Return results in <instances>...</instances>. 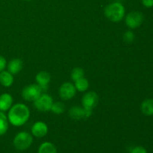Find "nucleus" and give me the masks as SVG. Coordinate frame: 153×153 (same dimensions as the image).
<instances>
[{"instance_id":"393cba45","label":"nucleus","mask_w":153,"mask_h":153,"mask_svg":"<svg viewBox=\"0 0 153 153\" xmlns=\"http://www.w3.org/2000/svg\"><path fill=\"white\" fill-rule=\"evenodd\" d=\"M25 1H31V0H25Z\"/></svg>"},{"instance_id":"4be33fe9","label":"nucleus","mask_w":153,"mask_h":153,"mask_svg":"<svg viewBox=\"0 0 153 153\" xmlns=\"http://www.w3.org/2000/svg\"><path fill=\"white\" fill-rule=\"evenodd\" d=\"M130 153H147V151L143 146H135L131 150Z\"/></svg>"},{"instance_id":"5701e85b","label":"nucleus","mask_w":153,"mask_h":153,"mask_svg":"<svg viewBox=\"0 0 153 153\" xmlns=\"http://www.w3.org/2000/svg\"><path fill=\"white\" fill-rule=\"evenodd\" d=\"M7 66V61L3 56L0 55V72L3 71Z\"/></svg>"},{"instance_id":"423d86ee","label":"nucleus","mask_w":153,"mask_h":153,"mask_svg":"<svg viewBox=\"0 0 153 153\" xmlns=\"http://www.w3.org/2000/svg\"><path fill=\"white\" fill-rule=\"evenodd\" d=\"M143 15L139 11H131L126 17V24L129 28H137L142 25L143 22Z\"/></svg>"},{"instance_id":"0eeeda50","label":"nucleus","mask_w":153,"mask_h":153,"mask_svg":"<svg viewBox=\"0 0 153 153\" xmlns=\"http://www.w3.org/2000/svg\"><path fill=\"white\" fill-rule=\"evenodd\" d=\"M99 102V97L97 93L94 91H90L83 96L82 100V105L86 110L91 111L97 105Z\"/></svg>"},{"instance_id":"39448f33","label":"nucleus","mask_w":153,"mask_h":153,"mask_svg":"<svg viewBox=\"0 0 153 153\" xmlns=\"http://www.w3.org/2000/svg\"><path fill=\"white\" fill-rule=\"evenodd\" d=\"M53 100L48 94H41L35 101H34V105L40 111H51Z\"/></svg>"},{"instance_id":"6e6552de","label":"nucleus","mask_w":153,"mask_h":153,"mask_svg":"<svg viewBox=\"0 0 153 153\" xmlns=\"http://www.w3.org/2000/svg\"><path fill=\"white\" fill-rule=\"evenodd\" d=\"M76 92V87L70 82L64 83L59 89L60 97L64 100H69L73 98Z\"/></svg>"},{"instance_id":"4468645a","label":"nucleus","mask_w":153,"mask_h":153,"mask_svg":"<svg viewBox=\"0 0 153 153\" xmlns=\"http://www.w3.org/2000/svg\"><path fill=\"white\" fill-rule=\"evenodd\" d=\"M13 83V75L8 71H3L0 72V84L2 86L8 88L10 87Z\"/></svg>"},{"instance_id":"2eb2a0df","label":"nucleus","mask_w":153,"mask_h":153,"mask_svg":"<svg viewBox=\"0 0 153 153\" xmlns=\"http://www.w3.org/2000/svg\"><path fill=\"white\" fill-rule=\"evenodd\" d=\"M140 110L146 116H153V99H147L141 103Z\"/></svg>"},{"instance_id":"aec40b11","label":"nucleus","mask_w":153,"mask_h":153,"mask_svg":"<svg viewBox=\"0 0 153 153\" xmlns=\"http://www.w3.org/2000/svg\"><path fill=\"white\" fill-rule=\"evenodd\" d=\"M84 75H85V72L82 68L80 67H76L73 70L71 73V77L74 82L79 80V79H82L84 77Z\"/></svg>"},{"instance_id":"f257e3e1","label":"nucleus","mask_w":153,"mask_h":153,"mask_svg":"<svg viewBox=\"0 0 153 153\" xmlns=\"http://www.w3.org/2000/svg\"><path fill=\"white\" fill-rule=\"evenodd\" d=\"M30 117V111L25 105L18 103L11 106L9 109L7 119L8 122L14 126H21L28 121Z\"/></svg>"},{"instance_id":"f3484780","label":"nucleus","mask_w":153,"mask_h":153,"mask_svg":"<svg viewBox=\"0 0 153 153\" xmlns=\"http://www.w3.org/2000/svg\"><path fill=\"white\" fill-rule=\"evenodd\" d=\"M8 129V119L5 114L0 111V136L7 132Z\"/></svg>"},{"instance_id":"b1692460","label":"nucleus","mask_w":153,"mask_h":153,"mask_svg":"<svg viewBox=\"0 0 153 153\" xmlns=\"http://www.w3.org/2000/svg\"><path fill=\"white\" fill-rule=\"evenodd\" d=\"M142 4L146 7H153V0H141Z\"/></svg>"},{"instance_id":"9b49d317","label":"nucleus","mask_w":153,"mask_h":153,"mask_svg":"<svg viewBox=\"0 0 153 153\" xmlns=\"http://www.w3.org/2000/svg\"><path fill=\"white\" fill-rule=\"evenodd\" d=\"M50 80V74L46 71H40L36 76V82H37V85L40 87L42 91L47 90Z\"/></svg>"},{"instance_id":"dca6fc26","label":"nucleus","mask_w":153,"mask_h":153,"mask_svg":"<svg viewBox=\"0 0 153 153\" xmlns=\"http://www.w3.org/2000/svg\"><path fill=\"white\" fill-rule=\"evenodd\" d=\"M37 153H57V149L53 143L44 142L40 145Z\"/></svg>"},{"instance_id":"9d476101","label":"nucleus","mask_w":153,"mask_h":153,"mask_svg":"<svg viewBox=\"0 0 153 153\" xmlns=\"http://www.w3.org/2000/svg\"><path fill=\"white\" fill-rule=\"evenodd\" d=\"M31 133L36 137H43L48 133V126L45 123L39 121L31 127Z\"/></svg>"},{"instance_id":"ddd939ff","label":"nucleus","mask_w":153,"mask_h":153,"mask_svg":"<svg viewBox=\"0 0 153 153\" xmlns=\"http://www.w3.org/2000/svg\"><path fill=\"white\" fill-rule=\"evenodd\" d=\"M22 66H23V63H22V60L19 58H14L9 61V63L7 64V71L11 73L12 75L17 74L22 69Z\"/></svg>"},{"instance_id":"6ab92c4d","label":"nucleus","mask_w":153,"mask_h":153,"mask_svg":"<svg viewBox=\"0 0 153 153\" xmlns=\"http://www.w3.org/2000/svg\"><path fill=\"white\" fill-rule=\"evenodd\" d=\"M64 110H65V105L64 103L61 102H53L52 108H51V111L56 114H61L64 111Z\"/></svg>"},{"instance_id":"1a4fd4ad","label":"nucleus","mask_w":153,"mask_h":153,"mask_svg":"<svg viewBox=\"0 0 153 153\" xmlns=\"http://www.w3.org/2000/svg\"><path fill=\"white\" fill-rule=\"evenodd\" d=\"M69 114H70V116L73 119L78 120H79L90 117L91 116V114H92V111H91L86 110L84 108H81L79 106H73L70 109Z\"/></svg>"},{"instance_id":"a211bd4d","label":"nucleus","mask_w":153,"mask_h":153,"mask_svg":"<svg viewBox=\"0 0 153 153\" xmlns=\"http://www.w3.org/2000/svg\"><path fill=\"white\" fill-rule=\"evenodd\" d=\"M75 87H76V89L77 91H80V92H83V91H85L88 88L89 82H88V79H85L83 77L75 82Z\"/></svg>"},{"instance_id":"7ed1b4c3","label":"nucleus","mask_w":153,"mask_h":153,"mask_svg":"<svg viewBox=\"0 0 153 153\" xmlns=\"http://www.w3.org/2000/svg\"><path fill=\"white\" fill-rule=\"evenodd\" d=\"M33 142V137L31 134L26 131H21L14 137L13 143L14 147L19 151L28 149L31 146Z\"/></svg>"},{"instance_id":"20e7f679","label":"nucleus","mask_w":153,"mask_h":153,"mask_svg":"<svg viewBox=\"0 0 153 153\" xmlns=\"http://www.w3.org/2000/svg\"><path fill=\"white\" fill-rule=\"evenodd\" d=\"M42 90L38 85H30L22 91V97L26 101L34 102L41 95Z\"/></svg>"},{"instance_id":"412c9836","label":"nucleus","mask_w":153,"mask_h":153,"mask_svg":"<svg viewBox=\"0 0 153 153\" xmlns=\"http://www.w3.org/2000/svg\"><path fill=\"white\" fill-rule=\"evenodd\" d=\"M123 40L126 43H132L134 40V34L132 31H127L126 32L124 33L123 34Z\"/></svg>"},{"instance_id":"f03ea898","label":"nucleus","mask_w":153,"mask_h":153,"mask_svg":"<svg viewBox=\"0 0 153 153\" xmlns=\"http://www.w3.org/2000/svg\"><path fill=\"white\" fill-rule=\"evenodd\" d=\"M125 12V7L121 3L113 2L106 6L104 13L109 20L118 22L123 19Z\"/></svg>"},{"instance_id":"f8f14e48","label":"nucleus","mask_w":153,"mask_h":153,"mask_svg":"<svg viewBox=\"0 0 153 153\" xmlns=\"http://www.w3.org/2000/svg\"><path fill=\"white\" fill-rule=\"evenodd\" d=\"M13 104V97L11 95L4 93L0 95V111H7L11 108Z\"/></svg>"}]
</instances>
